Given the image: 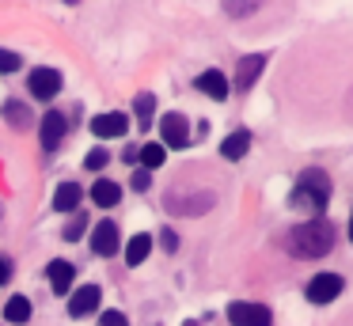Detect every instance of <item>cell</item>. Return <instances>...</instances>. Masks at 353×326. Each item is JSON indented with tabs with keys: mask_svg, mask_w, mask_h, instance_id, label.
I'll return each instance as SVG.
<instances>
[{
	"mask_svg": "<svg viewBox=\"0 0 353 326\" xmlns=\"http://www.w3.org/2000/svg\"><path fill=\"white\" fill-rule=\"evenodd\" d=\"M148 250H152V235H133L130 247H125V262L130 265H141L148 258Z\"/></svg>",
	"mask_w": 353,
	"mask_h": 326,
	"instance_id": "d6986e66",
	"label": "cell"
},
{
	"mask_svg": "<svg viewBox=\"0 0 353 326\" xmlns=\"http://www.w3.org/2000/svg\"><path fill=\"white\" fill-rule=\"evenodd\" d=\"M163 205H168L175 216H198V212H209V209H213V194H198V197L190 194V197H183V194L175 190V194L163 197Z\"/></svg>",
	"mask_w": 353,
	"mask_h": 326,
	"instance_id": "8992f818",
	"label": "cell"
},
{
	"mask_svg": "<svg viewBox=\"0 0 353 326\" xmlns=\"http://www.w3.org/2000/svg\"><path fill=\"white\" fill-rule=\"evenodd\" d=\"M107 163H110V156H107L103 148H92V152H88V159H84V167H88V171H103Z\"/></svg>",
	"mask_w": 353,
	"mask_h": 326,
	"instance_id": "cb8c5ba5",
	"label": "cell"
},
{
	"mask_svg": "<svg viewBox=\"0 0 353 326\" xmlns=\"http://www.w3.org/2000/svg\"><path fill=\"white\" fill-rule=\"evenodd\" d=\"M8 277H12V262L8 258H0V285H8Z\"/></svg>",
	"mask_w": 353,
	"mask_h": 326,
	"instance_id": "f1b7e54d",
	"label": "cell"
},
{
	"mask_svg": "<svg viewBox=\"0 0 353 326\" xmlns=\"http://www.w3.org/2000/svg\"><path fill=\"white\" fill-rule=\"evenodd\" d=\"M42 148H57V144L65 141V133H69V121H65V114L50 110L46 118H42Z\"/></svg>",
	"mask_w": 353,
	"mask_h": 326,
	"instance_id": "8fae6325",
	"label": "cell"
},
{
	"mask_svg": "<svg viewBox=\"0 0 353 326\" xmlns=\"http://www.w3.org/2000/svg\"><path fill=\"white\" fill-rule=\"evenodd\" d=\"M137 121H141V129H148V121H152V110H156V99L152 95H137Z\"/></svg>",
	"mask_w": 353,
	"mask_h": 326,
	"instance_id": "603a6c76",
	"label": "cell"
},
{
	"mask_svg": "<svg viewBox=\"0 0 353 326\" xmlns=\"http://www.w3.org/2000/svg\"><path fill=\"white\" fill-rule=\"evenodd\" d=\"M330 201V179L319 171V167H312V171H304L296 179V190H292V205L304 212H312V216H319L323 209H327Z\"/></svg>",
	"mask_w": 353,
	"mask_h": 326,
	"instance_id": "7a4b0ae2",
	"label": "cell"
},
{
	"mask_svg": "<svg viewBox=\"0 0 353 326\" xmlns=\"http://www.w3.org/2000/svg\"><path fill=\"white\" fill-rule=\"evenodd\" d=\"M92 250H95L99 258L118 254V224H110V220H99V224H95V232H92Z\"/></svg>",
	"mask_w": 353,
	"mask_h": 326,
	"instance_id": "30bf717a",
	"label": "cell"
},
{
	"mask_svg": "<svg viewBox=\"0 0 353 326\" xmlns=\"http://www.w3.org/2000/svg\"><path fill=\"white\" fill-rule=\"evenodd\" d=\"M99 326H130V318H125L122 311H103V315H99Z\"/></svg>",
	"mask_w": 353,
	"mask_h": 326,
	"instance_id": "4316f807",
	"label": "cell"
},
{
	"mask_svg": "<svg viewBox=\"0 0 353 326\" xmlns=\"http://www.w3.org/2000/svg\"><path fill=\"white\" fill-rule=\"evenodd\" d=\"M4 315H8V323H27V318H31V300H27V296H12L8 300V307H4Z\"/></svg>",
	"mask_w": 353,
	"mask_h": 326,
	"instance_id": "ffe728a7",
	"label": "cell"
},
{
	"mask_svg": "<svg viewBox=\"0 0 353 326\" xmlns=\"http://www.w3.org/2000/svg\"><path fill=\"white\" fill-rule=\"evenodd\" d=\"M221 8H224V15H232V19H243V15L259 12L262 0H221Z\"/></svg>",
	"mask_w": 353,
	"mask_h": 326,
	"instance_id": "7402d4cb",
	"label": "cell"
},
{
	"mask_svg": "<svg viewBox=\"0 0 353 326\" xmlns=\"http://www.w3.org/2000/svg\"><path fill=\"white\" fill-rule=\"evenodd\" d=\"M84 227H88V220H84V216H72V224L65 227V239H69V243H77L80 235H84Z\"/></svg>",
	"mask_w": 353,
	"mask_h": 326,
	"instance_id": "484cf974",
	"label": "cell"
},
{
	"mask_svg": "<svg viewBox=\"0 0 353 326\" xmlns=\"http://www.w3.org/2000/svg\"><path fill=\"white\" fill-rule=\"evenodd\" d=\"M27 83H31V95H39V99H54L57 91H61V72H57V68H34Z\"/></svg>",
	"mask_w": 353,
	"mask_h": 326,
	"instance_id": "52a82bcc",
	"label": "cell"
},
{
	"mask_svg": "<svg viewBox=\"0 0 353 326\" xmlns=\"http://www.w3.org/2000/svg\"><path fill=\"white\" fill-rule=\"evenodd\" d=\"M125 129H130V118H125L122 110L95 114V118H92V133H95V136H107V141H110V136H122Z\"/></svg>",
	"mask_w": 353,
	"mask_h": 326,
	"instance_id": "9c48e42d",
	"label": "cell"
},
{
	"mask_svg": "<svg viewBox=\"0 0 353 326\" xmlns=\"http://www.w3.org/2000/svg\"><path fill=\"white\" fill-rule=\"evenodd\" d=\"M0 216H4V205H0Z\"/></svg>",
	"mask_w": 353,
	"mask_h": 326,
	"instance_id": "1f68e13d",
	"label": "cell"
},
{
	"mask_svg": "<svg viewBox=\"0 0 353 326\" xmlns=\"http://www.w3.org/2000/svg\"><path fill=\"white\" fill-rule=\"evenodd\" d=\"M46 277H50V288H54L57 296H69V288H72V277H77V269H72L69 262H50Z\"/></svg>",
	"mask_w": 353,
	"mask_h": 326,
	"instance_id": "4fadbf2b",
	"label": "cell"
},
{
	"mask_svg": "<svg viewBox=\"0 0 353 326\" xmlns=\"http://www.w3.org/2000/svg\"><path fill=\"white\" fill-rule=\"evenodd\" d=\"M23 65V61H19V53H12V50H0V72L8 76V72H16V68Z\"/></svg>",
	"mask_w": 353,
	"mask_h": 326,
	"instance_id": "d4e9b609",
	"label": "cell"
},
{
	"mask_svg": "<svg viewBox=\"0 0 353 326\" xmlns=\"http://www.w3.org/2000/svg\"><path fill=\"white\" fill-rule=\"evenodd\" d=\"M330 247H334V224L323 216L304 220V224H296L285 235V250L292 258H323L330 254Z\"/></svg>",
	"mask_w": 353,
	"mask_h": 326,
	"instance_id": "6da1fadb",
	"label": "cell"
},
{
	"mask_svg": "<svg viewBox=\"0 0 353 326\" xmlns=\"http://www.w3.org/2000/svg\"><path fill=\"white\" fill-rule=\"evenodd\" d=\"M137 159H141V167H145V171H156V167L168 159V148H163V144H145V148L137 152Z\"/></svg>",
	"mask_w": 353,
	"mask_h": 326,
	"instance_id": "44dd1931",
	"label": "cell"
},
{
	"mask_svg": "<svg viewBox=\"0 0 353 326\" xmlns=\"http://www.w3.org/2000/svg\"><path fill=\"white\" fill-rule=\"evenodd\" d=\"M92 201L103 205V209H110V205L122 201V186H118V182H110V179H99L92 186Z\"/></svg>",
	"mask_w": 353,
	"mask_h": 326,
	"instance_id": "2e32d148",
	"label": "cell"
},
{
	"mask_svg": "<svg viewBox=\"0 0 353 326\" xmlns=\"http://www.w3.org/2000/svg\"><path fill=\"white\" fill-rule=\"evenodd\" d=\"M247 148H251V133H247V129H236L232 136H224L221 156H224V159H243Z\"/></svg>",
	"mask_w": 353,
	"mask_h": 326,
	"instance_id": "9a60e30c",
	"label": "cell"
},
{
	"mask_svg": "<svg viewBox=\"0 0 353 326\" xmlns=\"http://www.w3.org/2000/svg\"><path fill=\"white\" fill-rule=\"evenodd\" d=\"M228 318H232V326H270L274 323L266 303H247V300L228 303Z\"/></svg>",
	"mask_w": 353,
	"mask_h": 326,
	"instance_id": "3957f363",
	"label": "cell"
},
{
	"mask_svg": "<svg viewBox=\"0 0 353 326\" xmlns=\"http://www.w3.org/2000/svg\"><path fill=\"white\" fill-rule=\"evenodd\" d=\"M92 311H99V285H80L77 292L69 296V315L84 318V315H92Z\"/></svg>",
	"mask_w": 353,
	"mask_h": 326,
	"instance_id": "ba28073f",
	"label": "cell"
},
{
	"mask_svg": "<svg viewBox=\"0 0 353 326\" xmlns=\"http://www.w3.org/2000/svg\"><path fill=\"white\" fill-rule=\"evenodd\" d=\"M262 65H266V57H262V53H251V57L239 61V68H236V88H239V91H251V83L259 80Z\"/></svg>",
	"mask_w": 353,
	"mask_h": 326,
	"instance_id": "7c38bea8",
	"label": "cell"
},
{
	"mask_svg": "<svg viewBox=\"0 0 353 326\" xmlns=\"http://www.w3.org/2000/svg\"><path fill=\"white\" fill-rule=\"evenodd\" d=\"M160 144L163 148H186L190 144V121L183 114H163L160 118Z\"/></svg>",
	"mask_w": 353,
	"mask_h": 326,
	"instance_id": "277c9868",
	"label": "cell"
},
{
	"mask_svg": "<svg viewBox=\"0 0 353 326\" xmlns=\"http://www.w3.org/2000/svg\"><path fill=\"white\" fill-rule=\"evenodd\" d=\"M350 239H353V220H350Z\"/></svg>",
	"mask_w": 353,
	"mask_h": 326,
	"instance_id": "f546056e",
	"label": "cell"
},
{
	"mask_svg": "<svg viewBox=\"0 0 353 326\" xmlns=\"http://www.w3.org/2000/svg\"><path fill=\"white\" fill-rule=\"evenodd\" d=\"M77 201H80V186H77V182H61L57 194H54V209L57 212H69V209H77Z\"/></svg>",
	"mask_w": 353,
	"mask_h": 326,
	"instance_id": "ac0fdd59",
	"label": "cell"
},
{
	"mask_svg": "<svg viewBox=\"0 0 353 326\" xmlns=\"http://www.w3.org/2000/svg\"><path fill=\"white\" fill-rule=\"evenodd\" d=\"M198 91H205L209 99H216V103H224L228 99V80H224L216 68H209V72H201L198 76Z\"/></svg>",
	"mask_w": 353,
	"mask_h": 326,
	"instance_id": "5bb4252c",
	"label": "cell"
},
{
	"mask_svg": "<svg viewBox=\"0 0 353 326\" xmlns=\"http://www.w3.org/2000/svg\"><path fill=\"white\" fill-rule=\"evenodd\" d=\"M183 326H198V323H183Z\"/></svg>",
	"mask_w": 353,
	"mask_h": 326,
	"instance_id": "4dcf8cb0",
	"label": "cell"
},
{
	"mask_svg": "<svg viewBox=\"0 0 353 326\" xmlns=\"http://www.w3.org/2000/svg\"><path fill=\"white\" fill-rule=\"evenodd\" d=\"M342 285H345V281L338 277V273H319V277L307 281L304 296L312 303H330V300H338V296H342Z\"/></svg>",
	"mask_w": 353,
	"mask_h": 326,
	"instance_id": "5b68a950",
	"label": "cell"
},
{
	"mask_svg": "<svg viewBox=\"0 0 353 326\" xmlns=\"http://www.w3.org/2000/svg\"><path fill=\"white\" fill-rule=\"evenodd\" d=\"M133 190H148V171H145V167L133 174Z\"/></svg>",
	"mask_w": 353,
	"mask_h": 326,
	"instance_id": "83f0119b",
	"label": "cell"
},
{
	"mask_svg": "<svg viewBox=\"0 0 353 326\" xmlns=\"http://www.w3.org/2000/svg\"><path fill=\"white\" fill-rule=\"evenodd\" d=\"M0 114H4V121H8V125H16V129L31 125V110H27L23 103H16V99H8V103L0 106Z\"/></svg>",
	"mask_w": 353,
	"mask_h": 326,
	"instance_id": "e0dca14e",
	"label": "cell"
}]
</instances>
